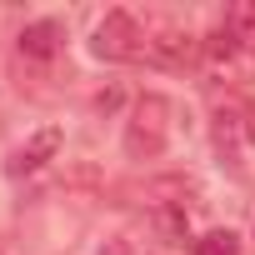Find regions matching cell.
Here are the masks:
<instances>
[{
  "label": "cell",
  "mask_w": 255,
  "mask_h": 255,
  "mask_svg": "<svg viewBox=\"0 0 255 255\" xmlns=\"http://www.w3.org/2000/svg\"><path fill=\"white\" fill-rule=\"evenodd\" d=\"M170 100L165 95H140L135 100V115H130V125H125V150H130L135 160H150V155H160L165 150V140H170Z\"/></svg>",
  "instance_id": "obj_1"
},
{
  "label": "cell",
  "mask_w": 255,
  "mask_h": 255,
  "mask_svg": "<svg viewBox=\"0 0 255 255\" xmlns=\"http://www.w3.org/2000/svg\"><path fill=\"white\" fill-rule=\"evenodd\" d=\"M90 50L100 60H140L145 55V30L130 10H105V20L95 25V40Z\"/></svg>",
  "instance_id": "obj_2"
},
{
  "label": "cell",
  "mask_w": 255,
  "mask_h": 255,
  "mask_svg": "<svg viewBox=\"0 0 255 255\" xmlns=\"http://www.w3.org/2000/svg\"><path fill=\"white\" fill-rule=\"evenodd\" d=\"M195 50H200V40H195L185 25H155V30H145V60H150V65L180 70V65L195 60Z\"/></svg>",
  "instance_id": "obj_3"
},
{
  "label": "cell",
  "mask_w": 255,
  "mask_h": 255,
  "mask_svg": "<svg viewBox=\"0 0 255 255\" xmlns=\"http://www.w3.org/2000/svg\"><path fill=\"white\" fill-rule=\"evenodd\" d=\"M60 150V130H55V125H45V130H35L20 150H10V160H5V175L10 180H20V175H35L50 155Z\"/></svg>",
  "instance_id": "obj_4"
},
{
  "label": "cell",
  "mask_w": 255,
  "mask_h": 255,
  "mask_svg": "<svg viewBox=\"0 0 255 255\" xmlns=\"http://www.w3.org/2000/svg\"><path fill=\"white\" fill-rule=\"evenodd\" d=\"M60 45H65L60 20H30L20 30V55H30V60H50V55H60Z\"/></svg>",
  "instance_id": "obj_5"
},
{
  "label": "cell",
  "mask_w": 255,
  "mask_h": 255,
  "mask_svg": "<svg viewBox=\"0 0 255 255\" xmlns=\"http://www.w3.org/2000/svg\"><path fill=\"white\" fill-rule=\"evenodd\" d=\"M225 25H230V35H235L240 50H255V0H240V5H230Z\"/></svg>",
  "instance_id": "obj_6"
},
{
  "label": "cell",
  "mask_w": 255,
  "mask_h": 255,
  "mask_svg": "<svg viewBox=\"0 0 255 255\" xmlns=\"http://www.w3.org/2000/svg\"><path fill=\"white\" fill-rule=\"evenodd\" d=\"M190 250L195 255H240V235L235 230H205Z\"/></svg>",
  "instance_id": "obj_7"
},
{
  "label": "cell",
  "mask_w": 255,
  "mask_h": 255,
  "mask_svg": "<svg viewBox=\"0 0 255 255\" xmlns=\"http://www.w3.org/2000/svg\"><path fill=\"white\" fill-rule=\"evenodd\" d=\"M120 105V90H105V95H95V110H115Z\"/></svg>",
  "instance_id": "obj_8"
}]
</instances>
